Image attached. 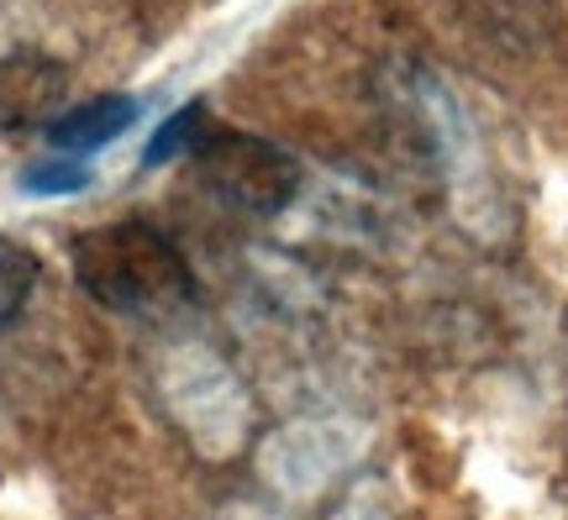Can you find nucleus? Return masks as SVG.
<instances>
[{
    "mask_svg": "<svg viewBox=\"0 0 568 520\" xmlns=\"http://www.w3.org/2000/svg\"><path fill=\"white\" fill-rule=\"evenodd\" d=\"M69 258L84 295L122 316H169L195 300V274L180 242L142 216L80 232Z\"/></svg>",
    "mask_w": 568,
    "mask_h": 520,
    "instance_id": "obj_1",
    "label": "nucleus"
},
{
    "mask_svg": "<svg viewBox=\"0 0 568 520\" xmlns=\"http://www.w3.org/2000/svg\"><path fill=\"white\" fill-rule=\"evenodd\" d=\"M190 159L201 169L205 190L232 211H247V216H280L301 190L295 159L268 137H253V132H201Z\"/></svg>",
    "mask_w": 568,
    "mask_h": 520,
    "instance_id": "obj_2",
    "label": "nucleus"
},
{
    "mask_svg": "<svg viewBox=\"0 0 568 520\" xmlns=\"http://www.w3.org/2000/svg\"><path fill=\"white\" fill-rule=\"evenodd\" d=\"M69 69L48 53H6L0 59V132H32L63 111Z\"/></svg>",
    "mask_w": 568,
    "mask_h": 520,
    "instance_id": "obj_3",
    "label": "nucleus"
},
{
    "mask_svg": "<svg viewBox=\"0 0 568 520\" xmlns=\"http://www.w3.org/2000/svg\"><path fill=\"white\" fill-rule=\"evenodd\" d=\"M138 95H90V101L69 105L59 116L48 121L42 137L53 142V153H69V159H90L101 153L105 142H116L138 121Z\"/></svg>",
    "mask_w": 568,
    "mask_h": 520,
    "instance_id": "obj_4",
    "label": "nucleus"
},
{
    "mask_svg": "<svg viewBox=\"0 0 568 520\" xmlns=\"http://www.w3.org/2000/svg\"><path fill=\"white\" fill-rule=\"evenodd\" d=\"M38 274H42V263H38V253H32V247L0 237V332H6L21 310H27L32 289H38Z\"/></svg>",
    "mask_w": 568,
    "mask_h": 520,
    "instance_id": "obj_5",
    "label": "nucleus"
},
{
    "mask_svg": "<svg viewBox=\"0 0 568 520\" xmlns=\"http://www.w3.org/2000/svg\"><path fill=\"white\" fill-rule=\"evenodd\" d=\"M201 132H205V111L201 105H180V111L153 132V142L142 147V169H163V163H174L180 153H195Z\"/></svg>",
    "mask_w": 568,
    "mask_h": 520,
    "instance_id": "obj_6",
    "label": "nucleus"
},
{
    "mask_svg": "<svg viewBox=\"0 0 568 520\" xmlns=\"http://www.w3.org/2000/svg\"><path fill=\"white\" fill-rule=\"evenodd\" d=\"M21 190L27 195H80V190H90V163L69 159V153H53V159L32 163L21 174Z\"/></svg>",
    "mask_w": 568,
    "mask_h": 520,
    "instance_id": "obj_7",
    "label": "nucleus"
}]
</instances>
